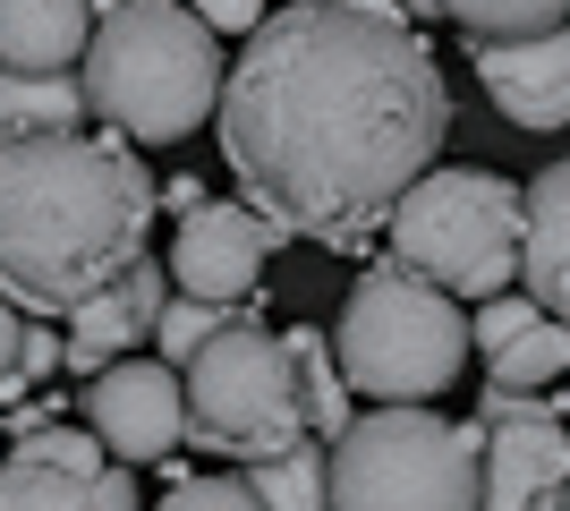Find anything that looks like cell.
I'll return each mask as SVG.
<instances>
[{"instance_id":"cell-1","label":"cell","mask_w":570,"mask_h":511,"mask_svg":"<svg viewBox=\"0 0 570 511\" xmlns=\"http://www.w3.org/2000/svg\"><path fill=\"white\" fill-rule=\"evenodd\" d=\"M452 128V86L417 18L375 0L273 9L238 60H222L214 137L273 239L357 247L392 196L426 179Z\"/></svg>"},{"instance_id":"cell-2","label":"cell","mask_w":570,"mask_h":511,"mask_svg":"<svg viewBox=\"0 0 570 511\" xmlns=\"http://www.w3.org/2000/svg\"><path fill=\"white\" fill-rule=\"evenodd\" d=\"M154 170L102 128L0 146V307L77 316L102 282L145 256Z\"/></svg>"},{"instance_id":"cell-3","label":"cell","mask_w":570,"mask_h":511,"mask_svg":"<svg viewBox=\"0 0 570 511\" xmlns=\"http://www.w3.org/2000/svg\"><path fill=\"white\" fill-rule=\"evenodd\" d=\"M86 120H102V137H137V146H170V137H196L214 120L222 95V43L196 26V9H170V0H111L86 26Z\"/></svg>"},{"instance_id":"cell-4","label":"cell","mask_w":570,"mask_h":511,"mask_svg":"<svg viewBox=\"0 0 570 511\" xmlns=\"http://www.w3.org/2000/svg\"><path fill=\"white\" fill-rule=\"evenodd\" d=\"M383 247H392V273L443 291L452 307L460 298L485 307L520 282V179L485 163H434L392 196Z\"/></svg>"},{"instance_id":"cell-5","label":"cell","mask_w":570,"mask_h":511,"mask_svg":"<svg viewBox=\"0 0 570 511\" xmlns=\"http://www.w3.org/2000/svg\"><path fill=\"white\" fill-rule=\"evenodd\" d=\"M324 341H333V366L350 392H366L383 410H426L434 392H452L460 366H469V307H452L443 291L375 265L350 282L341 324Z\"/></svg>"},{"instance_id":"cell-6","label":"cell","mask_w":570,"mask_h":511,"mask_svg":"<svg viewBox=\"0 0 570 511\" xmlns=\"http://www.w3.org/2000/svg\"><path fill=\"white\" fill-rule=\"evenodd\" d=\"M324 511H476V426L366 410L324 452Z\"/></svg>"},{"instance_id":"cell-7","label":"cell","mask_w":570,"mask_h":511,"mask_svg":"<svg viewBox=\"0 0 570 511\" xmlns=\"http://www.w3.org/2000/svg\"><path fill=\"white\" fill-rule=\"evenodd\" d=\"M179 435H196L222 461H273L289 443H307V410H298V375L282 358V333H264L256 316H238L179 366Z\"/></svg>"},{"instance_id":"cell-8","label":"cell","mask_w":570,"mask_h":511,"mask_svg":"<svg viewBox=\"0 0 570 511\" xmlns=\"http://www.w3.org/2000/svg\"><path fill=\"white\" fill-rule=\"evenodd\" d=\"M0 511H137V478L102 461L86 426H35L0 452Z\"/></svg>"},{"instance_id":"cell-9","label":"cell","mask_w":570,"mask_h":511,"mask_svg":"<svg viewBox=\"0 0 570 511\" xmlns=\"http://www.w3.org/2000/svg\"><path fill=\"white\" fill-rule=\"evenodd\" d=\"M273 230H264L238 196H205L196 214H179V239H170L163 273L170 298H196V307H247L264 291V256H273Z\"/></svg>"},{"instance_id":"cell-10","label":"cell","mask_w":570,"mask_h":511,"mask_svg":"<svg viewBox=\"0 0 570 511\" xmlns=\"http://www.w3.org/2000/svg\"><path fill=\"white\" fill-rule=\"evenodd\" d=\"M86 435L111 469L137 478V461H163L179 443V375L163 358H111L86 384Z\"/></svg>"},{"instance_id":"cell-11","label":"cell","mask_w":570,"mask_h":511,"mask_svg":"<svg viewBox=\"0 0 570 511\" xmlns=\"http://www.w3.org/2000/svg\"><path fill=\"white\" fill-rule=\"evenodd\" d=\"M562 410L537 401L528 417H502L476 435V511H562Z\"/></svg>"},{"instance_id":"cell-12","label":"cell","mask_w":570,"mask_h":511,"mask_svg":"<svg viewBox=\"0 0 570 511\" xmlns=\"http://www.w3.org/2000/svg\"><path fill=\"white\" fill-rule=\"evenodd\" d=\"M163 298H170V273L163 256H137V265L119 273V282H102L86 307L69 316V341H60V366L69 375H86L95 384L111 358H128L137 341H154V316H163Z\"/></svg>"},{"instance_id":"cell-13","label":"cell","mask_w":570,"mask_h":511,"mask_svg":"<svg viewBox=\"0 0 570 511\" xmlns=\"http://www.w3.org/2000/svg\"><path fill=\"white\" fill-rule=\"evenodd\" d=\"M476 86L494 95V111L528 137H553L570 120V43L537 35V43H494L476 51Z\"/></svg>"},{"instance_id":"cell-14","label":"cell","mask_w":570,"mask_h":511,"mask_svg":"<svg viewBox=\"0 0 570 511\" xmlns=\"http://www.w3.org/2000/svg\"><path fill=\"white\" fill-rule=\"evenodd\" d=\"M520 282H528V307L562 324V298H570V170L546 163L537 188H520Z\"/></svg>"},{"instance_id":"cell-15","label":"cell","mask_w":570,"mask_h":511,"mask_svg":"<svg viewBox=\"0 0 570 511\" xmlns=\"http://www.w3.org/2000/svg\"><path fill=\"white\" fill-rule=\"evenodd\" d=\"M95 9L77 0H0V77H69Z\"/></svg>"},{"instance_id":"cell-16","label":"cell","mask_w":570,"mask_h":511,"mask_svg":"<svg viewBox=\"0 0 570 511\" xmlns=\"http://www.w3.org/2000/svg\"><path fill=\"white\" fill-rule=\"evenodd\" d=\"M282 358H289V375H298L307 443H315V435L333 443L341 426L357 417V401H350V384H341V366H333V341H324V324H289V333H282Z\"/></svg>"},{"instance_id":"cell-17","label":"cell","mask_w":570,"mask_h":511,"mask_svg":"<svg viewBox=\"0 0 570 511\" xmlns=\"http://www.w3.org/2000/svg\"><path fill=\"white\" fill-rule=\"evenodd\" d=\"M77 120H86L77 77H0V146H26V137H69Z\"/></svg>"},{"instance_id":"cell-18","label":"cell","mask_w":570,"mask_h":511,"mask_svg":"<svg viewBox=\"0 0 570 511\" xmlns=\"http://www.w3.org/2000/svg\"><path fill=\"white\" fill-rule=\"evenodd\" d=\"M570 366V341H562V324L553 316H537V324H520V333L502 341L494 358H485V384L494 392H528V401H537V392L553 384V375H562Z\"/></svg>"},{"instance_id":"cell-19","label":"cell","mask_w":570,"mask_h":511,"mask_svg":"<svg viewBox=\"0 0 570 511\" xmlns=\"http://www.w3.org/2000/svg\"><path fill=\"white\" fill-rule=\"evenodd\" d=\"M238 487L256 511H324V443H289V452L256 461Z\"/></svg>"},{"instance_id":"cell-20","label":"cell","mask_w":570,"mask_h":511,"mask_svg":"<svg viewBox=\"0 0 570 511\" xmlns=\"http://www.w3.org/2000/svg\"><path fill=\"white\" fill-rule=\"evenodd\" d=\"M452 26L469 35L476 51H494V43H537V35H562L570 9H562V0H511V9H494V0H460Z\"/></svg>"},{"instance_id":"cell-21","label":"cell","mask_w":570,"mask_h":511,"mask_svg":"<svg viewBox=\"0 0 570 511\" xmlns=\"http://www.w3.org/2000/svg\"><path fill=\"white\" fill-rule=\"evenodd\" d=\"M247 316V307H196V298H163V316H154V341H163V366L179 375V366L205 350L214 333H230V324Z\"/></svg>"},{"instance_id":"cell-22","label":"cell","mask_w":570,"mask_h":511,"mask_svg":"<svg viewBox=\"0 0 570 511\" xmlns=\"http://www.w3.org/2000/svg\"><path fill=\"white\" fill-rule=\"evenodd\" d=\"M520 324H537V307H528L520 291L485 298V307H476V316H469V350H476V358H494V350H502V341H511V333H520Z\"/></svg>"},{"instance_id":"cell-23","label":"cell","mask_w":570,"mask_h":511,"mask_svg":"<svg viewBox=\"0 0 570 511\" xmlns=\"http://www.w3.org/2000/svg\"><path fill=\"white\" fill-rule=\"evenodd\" d=\"M43 375H60V333H43V324H26L18 333V366H9V384H0V401H18L26 384H43Z\"/></svg>"},{"instance_id":"cell-24","label":"cell","mask_w":570,"mask_h":511,"mask_svg":"<svg viewBox=\"0 0 570 511\" xmlns=\"http://www.w3.org/2000/svg\"><path fill=\"white\" fill-rule=\"evenodd\" d=\"M154 511H256V503H247V487H238V478H179Z\"/></svg>"},{"instance_id":"cell-25","label":"cell","mask_w":570,"mask_h":511,"mask_svg":"<svg viewBox=\"0 0 570 511\" xmlns=\"http://www.w3.org/2000/svg\"><path fill=\"white\" fill-rule=\"evenodd\" d=\"M196 26H205V35L222 43V35H256L264 9H247V0H214V9H196Z\"/></svg>"},{"instance_id":"cell-26","label":"cell","mask_w":570,"mask_h":511,"mask_svg":"<svg viewBox=\"0 0 570 511\" xmlns=\"http://www.w3.org/2000/svg\"><path fill=\"white\" fill-rule=\"evenodd\" d=\"M18 333H26V316L0 307V384H9V366H18Z\"/></svg>"},{"instance_id":"cell-27","label":"cell","mask_w":570,"mask_h":511,"mask_svg":"<svg viewBox=\"0 0 570 511\" xmlns=\"http://www.w3.org/2000/svg\"><path fill=\"white\" fill-rule=\"evenodd\" d=\"M0 452H9V435H0Z\"/></svg>"}]
</instances>
